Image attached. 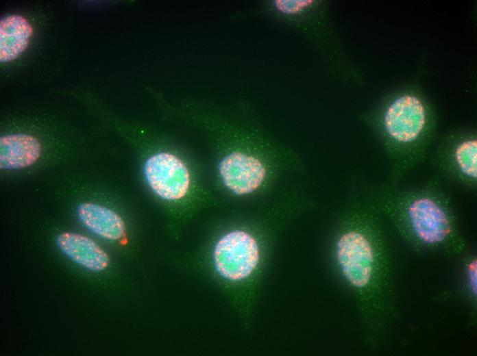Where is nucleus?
Instances as JSON below:
<instances>
[{"label":"nucleus","instance_id":"nucleus-1","mask_svg":"<svg viewBox=\"0 0 477 356\" xmlns=\"http://www.w3.org/2000/svg\"><path fill=\"white\" fill-rule=\"evenodd\" d=\"M414 190H395L391 185L379 192V209L415 247L456 252L463 249L455 218L446 195L437 185Z\"/></svg>","mask_w":477,"mask_h":356},{"label":"nucleus","instance_id":"nucleus-2","mask_svg":"<svg viewBox=\"0 0 477 356\" xmlns=\"http://www.w3.org/2000/svg\"><path fill=\"white\" fill-rule=\"evenodd\" d=\"M358 229L343 232L336 244V256L341 272L354 288L368 287L376 277V266H382L384 241Z\"/></svg>","mask_w":477,"mask_h":356},{"label":"nucleus","instance_id":"nucleus-3","mask_svg":"<svg viewBox=\"0 0 477 356\" xmlns=\"http://www.w3.org/2000/svg\"><path fill=\"white\" fill-rule=\"evenodd\" d=\"M260 259L256 240L242 230L232 231L217 242L214 262L217 271L230 281L247 278L256 268Z\"/></svg>","mask_w":477,"mask_h":356},{"label":"nucleus","instance_id":"nucleus-4","mask_svg":"<svg viewBox=\"0 0 477 356\" xmlns=\"http://www.w3.org/2000/svg\"><path fill=\"white\" fill-rule=\"evenodd\" d=\"M427 123L426 109L416 96L404 94L394 99L386 108L382 125L388 137L403 145L419 139Z\"/></svg>","mask_w":477,"mask_h":356},{"label":"nucleus","instance_id":"nucleus-5","mask_svg":"<svg viewBox=\"0 0 477 356\" xmlns=\"http://www.w3.org/2000/svg\"><path fill=\"white\" fill-rule=\"evenodd\" d=\"M147 182L160 197L168 201L183 198L190 186V174L184 162L169 153L149 157L144 166Z\"/></svg>","mask_w":477,"mask_h":356},{"label":"nucleus","instance_id":"nucleus-6","mask_svg":"<svg viewBox=\"0 0 477 356\" xmlns=\"http://www.w3.org/2000/svg\"><path fill=\"white\" fill-rule=\"evenodd\" d=\"M219 171L225 186L238 195L258 190L267 176L266 168L258 158L240 151L224 157Z\"/></svg>","mask_w":477,"mask_h":356},{"label":"nucleus","instance_id":"nucleus-7","mask_svg":"<svg viewBox=\"0 0 477 356\" xmlns=\"http://www.w3.org/2000/svg\"><path fill=\"white\" fill-rule=\"evenodd\" d=\"M60 250L73 262L93 272L103 270L109 257L103 249L90 238L76 233L64 232L56 238Z\"/></svg>","mask_w":477,"mask_h":356},{"label":"nucleus","instance_id":"nucleus-8","mask_svg":"<svg viewBox=\"0 0 477 356\" xmlns=\"http://www.w3.org/2000/svg\"><path fill=\"white\" fill-rule=\"evenodd\" d=\"M41 144L34 136L12 134L0 138V167L3 170H19L33 165L41 154Z\"/></svg>","mask_w":477,"mask_h":356},{"label":"nucleus","instance_id":"nucleus-9","mask_svg":"<svg viewBox=\"0 0 477 356\" xmlns=\"http://www.w3.org/2000/svg\"><path fill=\"white\" fill-rule=\"evenodd\" d=\"M81 222L93 233L110 240H118L125 233L123 220L114 211L105 206L83 203L77 209Z\"/></svg>","mask_w":477,"mask_h":356},{"label":"nucleus","instance_id":"nucleus-10","mask_svg":"<svg viewBox=\"0 0 477 356\" xmlns=\"http://www.w3.org/2000/svg\"><path fill=\"white\" fill-rule=\"evenodd\" d=\"M33 34L30 23L19 14H11L0 22V61L10 62L27 48Z\"/></svg>","mask_w":477,"mask_h":356},{"label":"nucleus","instance_id":"nucleus-11","mask_svg":"<svg viewBox=\"0 0 477 356\" xmlns=\"http://www.w3.org/2000/svg\"><path fill=\"white\" fill-rule=\"evenodd\" d=\"M452 166L445 170L453 178L469 187L476 186L477 180V140L465 139L456 147Z\"/></svg>","mask_w":477,"mask_h":356},{"label":"nucleus","instance_id":"nucleus-12","mask_svg":"<svg viewBox=\"0 0 477 356\" xmlns=\"http://www.w3.org/2000/svg\"><path fill=\"white\" fill-rule=\"evenodd\" d=\"M468 278L469 283L473 290L476 292V260L472 259L468 264Z\"/></svg>","mask_w":477,"mask_h":356}]
</instances>
